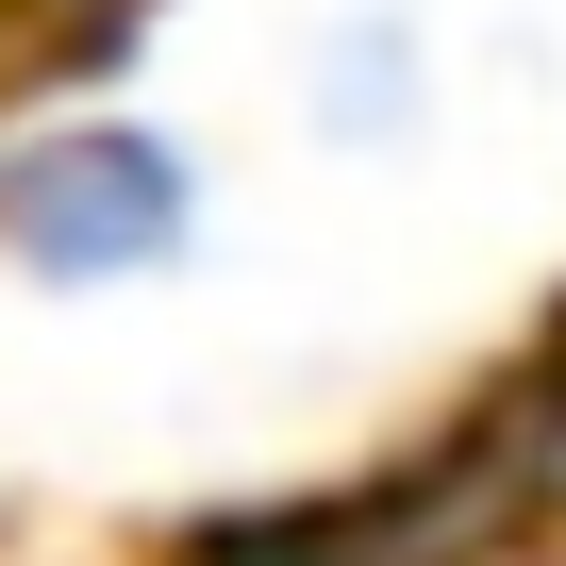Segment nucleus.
<instances>
[{"instance_id":"nucleus-1","label":"nucleus","mask_w":566,"mask_h":566,"mask_svg":"<svg viewBox=\"0 0 566 566\" xmlns=\"http://www.w3.org/2000/svg\"><path fill=\"white\" fill-rule=\"evenodd\" d=\"M184 233H200V167L150 117H34L18 150H0V266L18 283L101 301V283L184 266Z\"/></svg>"}]
</instances>
